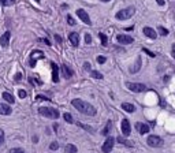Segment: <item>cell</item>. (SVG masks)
Segmentation results:
<instances>
[{"label":"cell","instance_id":"2","mask_svg":"<svg viewBox=\"0 0 175 153\" xmlns=\"http://www.w3.org/2000/svg\"><path fill=\"white\" fill-rule=\"evenodd\" d=\"M38 114L43 115V116L45 117H49V119H57V117L60 116L59 111L55 108H48V107H41V108H38Z\"/></svg>","mask_w":175,"mask_h":153},{"label":"cell","instance_id":"6","mask_svg":"<svg viewBox=\"0 0 175 153\" xmlns=\"http://www.w3.org/2000/svg\"><path fill=\"white\" fill-rule=\"evenodd\" d=\"M114 144H115V138L114 137H108V138L105 139V142L103 144V146H101L103 153H111L112 148H114Z\"/></svg>","mask_w":175,"mask_h":153},{"label":"cell","instance_id":"40","mask_svg":"<svg viewBox=\"0 0 175 153\" xmlns=\"http://www.w3.org/2000/svg\"><path fill=\"white\" fill-rule=\"evenodd\" d=\"M55 40H56V42H57V44H62V41H63V40H62V37H60L59 34H55Z\"/></svg>","mask_w":175,"mask_h":153},{"label":"cell","instance_id":"34","mask_svg":"<svg viewBox=\"0 0 175 153\" xmlns=\"http://www.w3.org/2000/svg\"><path fill=\"white\" fill-rule=\"evenodd\" d=\"M85 42H86V44H92V36H90L89 33H86V34H85Z\"/></svg>","mask_w":175,"mask_h":153},{"label":"cell","instance_id":"18","mask_svg":"<svg viewBox=\"0 0 175 153\" xmlns=\"http://www.w3.org/2000/svg\"><path fill=\"white\" fill-rule=\"evenodd\" d=\"M122 109H123V111H126V112H129V114H133V112L136 111V107H134L133 104H130V103H123L122 104Z\"/></svg>","mask_w":175,"mask_h":153},{"label":"cell","instance_id":"41","mask_svg":"<svg viewBox=\"0 0 175 153\" xmlns=\"http://www.w3.org/2000/svg\"><path fill=\"white\" fill-rule=\"evenodd\" d=\"M171 55H172V57L175 59V44H172V46H171Z\"/></svg>","mask_w":175,"mask_h":153},{"label":"cell","instance_id":"45","mask_svg":"<svg viewBox=\"0 0 175 153\" xmlns=\"http://www.w3.org/2000/svg\"><path fill=\"white\" fill-rule=\"evenodd\" d=\"M37 141H38V137L37 135H33V142H34V144H37Z\"/></svg>","mask_w":175,"mask_h":153},{"label":"cell","instance_id":"33","mask_svg":"<svg viewBox=\"0 0 175 153\" xmlns=\"http://www.w3.org/2000/svg\"><path fill=\"white\" fill-rule=\"evenodd\" d=\"M67 23L71 25V26H74V25H75V21H74V18L71 15H67Z\"/></svg>","mask_w":175,"mask_h":153},{"label":"cell","instance_id":"38","mask_svg":"<svg viewBox=\"0 0 175 153\" xmlns=\"http://www.w3.org/2000/svg\"><path fill=\"white\" fill-rule=\"evenodd\" d=\"M105 57H104V56H98L97 57V63H98V64H104V63H105Z\"/></svg>","mask_w":175,"mask_h":153},{"label":"cell","instance_id":"32","mask_svg":"<svg viewBox=\"0 0 175 153\" xmlns=\"http://www.w3.org/2000/svg\"><path fill=\"white\" fill-rule=\"evenodd\" d=\"M78 126H79V127H82V128H85V130H88L89 133H93V128H92V127H89V126L82 124V123H78Z\"/></svg>","mask_w":175,"mask_h":153},{"label":"cell","instance_id":"39","mask_svg":"<svg viewBox=\"0 0 175 153\" xmlns=\"http://www.w3.org/2000/svg\"><path fill=\"white\" fill-rule=\"evenodd\" d=\"M21 79H22V74H21V73H16V74H15V76H14V81L19 82Z\"/></svg>","mask_w":175,"mask_h":153},{"label":"cell","instance_id":"36","mask_svg":"<svg viewBox=\"0 0 175 153\" xmlns=\"http://www.w3.org/2000/svg\"><path fill=\"white\" fill-rule=\"evenodd\" d=\"M18 96H19V98H25V97H26V96H27V93L26 92H25V90H19V92H18Z\"/></svg>","mask_w":175,"mask_h":153},{"label":"cell","instance_id":"10","mask_svg":"<svg viewBox=\"0 0 175 153\" xmlns=\"http://www.w3.org/2000/svg\"><path fill=\"white\" fill-rule=\"evenodd\" d=\"M116 41L119 44L126 45V44H131V42H133V37H130V36H127V34H118L116 36Z\"/></svg>","mask_w":175,"mask_h":153},{"label":"cell","instance_id":"9","mask_svg":"<svg viewBox=\"0 0 175 153\" xmlns=\"http://www.w3.org/2000/svg\"><path fill=\"white\" fill-rule=\"evenodd\" d=\"M120 127H122V133L123 135L129 137L131 133V126H130V122H129V119H123L122 120V124H120Z\"/></svg>","mask_w":175,"mask_h":153},{"label":"cell","instance_id":"44","mask_svg":"<svg viewBox=\"0 0 175 153\" xmlns=\"http://www.w3.org/2000/svg\"><path fill=\"white\" fill-rule=\"evenodd\" d=\"M156 3H157L159 5H164V4H166V2H164V0H156Z\"/></svg>","mask_w":175,"mask_h":153},{"label":"cell","instance_id":"1","mask_svg":"<svg viewBox=\"0 0 175 153\" xmlns=\"http://www.w3.org/2000/svg\"><path fill=\"white\" fill-rule=\"evenodd\" d=\"M71 105H73L75 109H78L81 114L88 115V116H94L96 112H97L94 107L90 105V104L86 103V101L81 100V98H74V100L71 101Z\"/></svg>","mask_w":175,"mask_h":153},{"label":"cell","instance_id":"31","mask_svg":"<svg viewBox=\"0 0 175 153\" xmlns=\"http://www.w3.org/2000/svg\"><path fill=\"white\" fill-rule=\"evenodd\" d=\"M4 144V130L3 128H0V146Z\"/></svg>","mask_w":175,"mask_h":153},{"label":"cell","instance_id":"13","mask_svg":"<svg viewBox=\"0 0 175 153\" xmlns=\"http://www.w3.org/2000/svg\"><path fill=\"white\" fill-rule=\"evenodd\" d=\"M136 128H137V131H138L141 135H144V134H146L148 131H149V126L144 124V123H139V122L136 123Z\"/></svg>","mask_w":175,"mask_h":153},{"label":"cell","instance_id":"11","mask_svg":"<svg viewBox=\"0 0 175 153\" xmlns=\"http://www.w3.org/2000/svg\"><path fill=\"white\" fill-rule=\"evenodd\" d=\"M68 40H70L71 45H73L74 48H77V46L79 45V34L77 32H71L70 34H68Z\"/></svg>","mask_w":175,"mask_h":153},{"label":"cell","instance_id":"29","mask_svg":"<svg viewBox=\"0 0 175 153\" xmlns=\"http://www.w3.org/2000/svg\"><path fill=\"white\" fill-rule=\"evenodd\" d=\"M159 33H160L161 36H167L168 34V30H167L166 27H163V26H159Z\"/></svg>","mask_w":175,"mask_h":153},{"label":"cell","instance_id":"35","mask_svg":"<svg viewBox=\"0 0 175 153\" xmlns=\"http://www.w3.org/2000/svg\"><path fill=\"white\" fill-rule=\"evenodd\" d=\"M57 148H59V144H57V142H52V144L49 145V149L51 150H56Z\"/></svg>","mask_w":175,"mask_h":153},{"label":"cell","instance_id":"24","mask_svg":"<svg viewBox=\"0 0 175 153\" xmlns=\"http://www.w3.org/2000/svg\"><path fill=\"white\" fill-rule=\"evenodd\" d=\"M134 66H136V67H133V68H131V73H137V71H139V68H141V57H138V60H137V63H136V64H134Z\"/></svg>","mask_w":175,"mask_h":153},{"label":"cell","instance_id":"3","mask_svg":"<svg viewBox=\"0 0 175 153\" xmlns=\"http://www.w3.org/2000/svg\"><path fill=\"white\" fill-rule=\"evenodd\" d=\"M134 12H136V7L130 5V7H127V8H123V10L118 11V12H116V19H119V21L130 19L131 16L134 15Z\"/></svg>","mask_w":175,"mask_h":153},{"label":"cell","instance_id":"46","mask_svg":"<svg viewBox=\"0 0 175 153\" xmlns=\"http://www.w3.org/2000/svg\"><path fill=\"white\" fill-rule=\"evenodd\" d=\"M57 128H59V126H57V123H55V124H53V130H55V133H57Z\"/></svg>","mask_w":175,"mask_h":153},{"label":"cell","instance_id":"4","mask_svg":"<svg viewBox=\"0 0 175 153\" xmlns=\"http://www.w3.org/2000/svg\"><path fill=\"white\" fill-rule=\"evenodd\" d=\"M146 144L152 148H161L164 144V141H163V138L159 135H149L146 139Z\"/></svg>","mask_w":175,"mask_h":153},{"label":"cell","instance_id":"15","mask_svg":"<svg viewBox=\"0 0 175 153\" xmlns=\"http://www.w3.org/2000/svg\"><path fill=\"white\" fill-rule=\"evenodd\" d=\"M60 70H62L63 76H64L66 79H70V78H71V75H73V71H71V68L68 67V66L62 64V66H60Z\"/></svg>","mask_w":175,"mask_h":153},{"label":"cell","instance_id":"12","mask_svg":"<svg viewBox=\"0 0 175 153\" xmlns=\"http://www.w3.org/2000/svg\"><path fill=\"white\" fill-rule=\"evenodd\" d=\"M51 66H52V81L59 82V66L53 62L51 63Z\"/></svg>","mask_w":175,"mask_h":153},{"label":"cell","instance_id":"7","mask_svg":"<svg viewBox=\"0 0 175 153\" xmlns=\"http://www.w3.org/2000/svg\"><path fill=\"white\" fill-rule=\"evenodd\" d=\"M44 57V52L43 51H33L30 53V60H29V66L30 67H34L37 59H43Z\"/></svg>","mask_w":175,"mask_h":153},{"label":"cell","instance_id":"8","mask_svg":"<svg viewBox=\"0 0 175 153\" xmlns=\"http://www.w3.org/2000/svg\"><path fill=\"white\" fill-rule=\"evenodd\" d=\"M77 15H78V18L81 19V21L84 22V23H86V25H92L89 15H88V12H86L85 10H82V8H78V10H77Z\"/></svg>","mask_w":175,"mask_h":153},{"label":"cell","instance_id":"30","mask_svg":"<svg viewBox=\"0 0 175 153\" xmlns=\"http://www.w3.org/2000/svg\"><path fill=\"white\" fill-rule=\"evenodd\" d=\"M10 153H25V150L22 149V148H12V149L10 150Z\"/></svg>","mask_w":175,"mask_h":153},{"label":"cell","instance_id":"20","mask_svg":"<svg viewBox=\"0 0 175 153\" xmlns=\"http://www.w3.org/2000/svg\"><path fill=\"white\" fill-rule=\"evenodd\" d=\"M64 152L66 153H77V146H75V145H73V144L66 145Z\"/></svg>","mask_w":175,"mask_h":153},{"label":"cell","instance_id":"14","mask_svg":"<svg viewBox=\"0 0 175 153\" xmlns=\"http://www.w3.org/2000/svg\"><path fill=\"white\" fill-rule=\"evenodd\" d=\"M142 32H144V34L146 36V37L152 38V40H155V38L157 37V33H156L155 30L152 29V27H148V26H145V27H144V30H142Z\"/></svg>","mask_w":175,"mask_h":153},{"label":"cell","instance_id":"17","mask_svg":"<svg viewBox=\"0 0 175 153\" xmlns=\"http://www.w3.org/2000/svg\"><path fill=\"white\" fill-rule=\"evenodd\" d=\"M12 114V108L7 104H0V115H11Z\"/></svg>","mask_w":175,"mask_h":153},{"label":"cell","instance_id":"22","mask_svg":"<svg viewBox=\"0 0 175 153\" xmlns=\"http://www.w3.org/2000/svg\"><path fill=\"white\" fill-rule=\"evenodd\" d=\"M118 142L122 145H127V146H133V142L127 141V139H125L123 137H118Z\"/></svg>","mask_w":175,"mask_h":153},{"label":"cell","instance_id":"26","mask_svg":"<svg viewBox=\"0 0 175 153\" xmlns=\"http://www.w3.org/2000/svg\"><path fill=\"white\" fill-rule=\"evenodd\" d=\"M63 119H64L67 123H73V122H74V120H73V116H71V114H68V112H66V114L63 115Z\"/></svg>","mask_w":175,"mask_h":153},{"label":"cell","instance_id":"5","mask_svg":"<svg viewBox=\"0 0 175 153\" xmlns=\"http://www.w3.org/2000/svg\"><path fill=\"white\" fill-rule=\"evenodd\" d=\"M126 86L129 87V90H131V92H134V93H141V92H145V90L148 89L146 85H144V83H134V82H127Z\"/></svg>","mask_w":175,"mask_h":153},{"label":"cell","instance_id":"27","mask_svg":"<svg viewBox=\"0 0 175 153\" xmlns=\"http://www.w3.org/2000/svg\"><path fill=\"white\" fill-rule=\"evenodd\" d=\"M16 0H0V3H2L3 5H12L15 4Z\"/></svg>","mask_w":175,"mask_h":153},{"label":"cell","instance_id":"21","mask_svg":"<svg viewBox=\"0 0 175 153\" xmlns=\"http://www.w3.org/2000/svg\"><path fill=\"white\" fill-rule=\"evenodd\" d=\"M111 127H112V122H111V120H108V122H107V126L103 128V131H101V134H103V135H108Z\"/></svg>","mask_w":175,"mask_h":153},{"label":"cell","instance_id":"23","mask_svg":"<svg viewBox=\"0 0 175 153\" xmlns=\"http://www.w3.org/2000/svg\"><path fill=\"white\" fill-rule=\"evenodd\" d=\"M98 37H100L103 46H107V44H108V38H107V36L104 34V33H98Z\"/></svg>","mask_w":175,"mask_h":153},{"label":"cell","instance_id":"43","mask_svg":"<svg viewBox=\"0 0 175 153\" xmlns=\"http://www.w3.org/2000/svg\"><path fill=\"white\" fill-rule=\"evenodd\" d=\"M84 67H85V70H90V63H85V64H84ZM90 71H92V70H90Z\"/></svg>","mask_w":175,"mask_h":153},{"label":"cell","instance_id":"47","mask_svg":"<svg viewBox=\"0 0 175 153\" xmlns=\"http://www.w3.org/2000/svg\"><path fill=\"white\" fill-rule=\"evenodd\" d=\"M100 2H103V3H108V2H111V0H100Z\"/></svg>","mask_w":175,"mask_h":153},{"label":"cell","instance_id":"48","mask_svg":"<svg viewBox=\"0 0 175 153\" xmlns=\"http://www.w3.org/2000/svg\"><path fill=\"white\" fill-rule=\"evenodd\" d=\"M36 2H37V3H38V2H40V0H36Z\"/></svg>","mask_w":175,"mask_h":153},{"label":"cell","instance_id":"37","mask_svg":"<svg viewBox=\"0 0 175 153\" xmlns=\"http://www.w3.org/2000/svg\"><path fill=\"white\" fill-rule=\"evenodd\" d=\"M142 52H145V53H148V55H149L150 57H155V56H156V55L153 53V52H150L149 49H146V48H142Z\"/></svg>","mask_w":175,"mask_h":153},{"label":"cell","instance_id":"42","mask_svg":"<svg viewBox=\"0 0 175 153\" xmlns=\"http://www.w3.org/2000/svg\"><path fill=\"white\" fill-rule=\"evenodd\" d=\"M38 41H43V42H45L46 45H51V42H49V40H48V38H40V40H38Z\"/></svg>","mask_w":175,"mask_h":153},{"label":"cell","instance_id":"25","mask_svg":"<svg viewBox=\"0 0 175 153\" xmlns=\"http://www.w3.org/2000/svg\"><path fill=\"white\" fill-rule=\"evenodd\" d=\"M90 75H92L93 78H96V79H103V74L98 73V71L92 70V71H90Z\"/></svg>","mask_w":175,"mask_h":153},{"label":"cell","instance_id":"16","mask_svg":"<svg viewBox=\"0 0 175 153\" xmlns=\"http://www.w3.org/2000/svg\"><path fill=\"white\" fill-rule=\"evenodd\" d=\"M10 37H11V33L5 32L4 34L0 37V46H7L8 42H10Z\"/></svg>","mask_w":175,"mask_h":153},{"label":"cell","instance_id":"19","mask_svg":"<svg viewBox=\"0 0 175 153\" xmlns=\"http://www.w3.org/2000/svg\"><path fill=\"white\" fill-rule=\"evenodd\" d=\"M3 98H4L7 103H10V104H14V103H15V98H14V96L10 94V93H7V92L3 93Z\"/></svg>","mask_w":175,"mask_h":153},{"label":"cell","instance_id":"28","mask_svg":"<svg viewBox=\"0 0 175 153\" xmlns=\"http://www.w3.org/2000/svg\"><path fill=\"white\" fill-rule=\"evenodd\" d=\"M36 100H37V101H49V100H51V98L45 97V96H41V94H37V96H36Z\"/></svg>","mask_w":175,"mask_h":153}]
</instances>
